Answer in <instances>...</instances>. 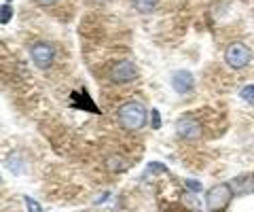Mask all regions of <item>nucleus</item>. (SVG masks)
<instances>
[{"mask_svg": "<svg viewBox=\"0 0 254 212\" xmlns=\"http://www.w3.org/2000/svg\"><path fill=\"white\" fill-rule=\"evenodd\" d=\"M146 117H148V111H146L144 104H140V102H125L117 113L119 125H121L123 130H131V132L144 128Z\"/></svg>", "mask_w": 254, "mask_h": 212, "instance_id": "obj_1", "label": "nucleus"}, {"mask_svg": "<svg viewBox=\"0 0 254 212\" xmlns=\"http://www.w3.org/2000/svg\"><path fill=\"white\" fill-rule=\"evenodd\" d=\"M231 198H233V189L227 183H220V185L212 187V189L208 191V195H205V204H208V208L212 212H220V210L227 208V204L231 202Z\"/></svg>", "mask_w": 254, "mask_h": 212, "instance_id": "obj_2", "label": "nucleus"}, {"mask_svg": "<svg viewBox=\"0 0 254 212\" xmlns=\"http://www.w3.org/2000/svg\"><path fill=\"white\" fill-rule=\"evenodd\" d=\"M108 78L113 83H131L138 78V68L133 64L131 60H119L110 66V72H108Z\"/></svg>", "mask_w": 254, "mask_h": 212, "instance_id": "obj_3", "label": "nucleus"}, {"mask_svg": "<svg viewBox=\"0 0 254 212\" xmlns=\"http://www.w3.org/2000/svg\"><path fill=\"white\" fill-rule=\"evenodd\" d=\"M30 60L34 62L38 68H49L55 60V49L49 45V43H32L30 45Z\"/></svg>", "mask_w": 254, "mask_h": 212, "instance_id": "obj_4", "label": "nucleus"}, {"mask_svg": "<svg viewBox=\"0 0 254 212\" xmlns=\"http://www.w3.org/2000/svg\"><path fill=\"white\" fill-rule=\"evenodd\" d=\"M225 60H227V64L231 66V68H244V66L250 64L252 51H250L246 45H242V43H233V45L227 49Z\"/></svg>", "mask_w": 254, "mask_h": 212, "instance_id": "obj_5", "label": "nucleus"}, {"mask_svg": "<svg viewBox=\"0 0 254 212\" xmlns=\"http://www.w3.org/2000/svg\"><path fill=\"white\" fill-rule=\"evenodd\" d=\"M176 132H178V136L185 138V140H197V138H201V125H199V121L190 119V117H182V119H178Z\"/></svg>", "mask_w": 254, "mask_h": 212, "instance_id": "obj_6", "label": "nucleus"}, {"mask_svg": "<svg viewBox=\"0 0 254 212\" xmlns=\"http://www.w3.org/2000/svg\"><path fill=\"white\" fill-rule=\"evenodd\" d=\"M172 85L180 96H187V93H190V89L195 87V78L189 70H178V72L172 76Z\"/></svg>", "mask_w": 254, "mask_h": 212, "instance_id": "obj_7", "label": "nucleus"}, {"mask_svg": "<svg viewBox=\"0 0 254 212\" xmlns=\"http://www.w3.org/2000/svg\"><path fill=\"white\" fill-rule=\"evenodd\" d=\"M106 168H108L110 172H123V170L129 168V161H127L123 155H117V153H115V155H108Z\"/></svg>", "mask_w": 254, "mask_h": 212, "instance_id": "obj_8", "label": "nucleus"}, {"mask_svg": "<svg viewBox=\"0 0 254 212\" xmlns=\"http://www.w3.org/2000/svg\"><path fill=\"white\" fill-rule=\"evenodd\" d=\"M131 4H133V9H136L138 13L148 15V13H153V11H155L157 0H131Z\"/></svg>", "mask_w": 254, "mask_h": 212, "instance_id": "obj_9", "label": "nucleus"}, {"mask_svg": "<svg viewBox=\"0 0 254 212\" xmlns=\"http://www.w3.org/2000/svg\"><path fill=\"white\" fill-rule=\"evenodd\" d=\"M13 19V6L11 4H2L0 6V23H9Z\"/></svg>", "mask_w": 254, "mask_h": 212, "instance_id": "obj_10", "label": "nucleus"}, {"mask_svg": "<svg viewBox=\"0 0 254 212\" xmlns=\"http://www.w3.org/2000/svg\"><path fill=\"white\" fill-rule=\"evenodd\" d=\"M23 202H26V206H28V212H43V206L38 202H34L30 198V195H26V198H23Z\"/></svg>", "mask_w": 254, "mask_h": 212, "instance_id": "obj_11", "label": "nucleus"}, {"mask_svg": "<svg viewBox=\"0 0 254 212\" xmlns=\"http://www.w3.org/2000/svg\"><path fill=\"white\" fill-rule=\"evenodd\" d=\"M242 98L246 102H250V104H254V85H246L242 89Z\"/></svg>", "mask_w": 254, "mask_h": 212, "instance_id": "obj_12", "label": "nucleus"}, {"mask_svg": "<svg viewBox=\"0 0 254 212\" xmlns=\"http://www.w3.org/2000/svg\"><path fill=\"white\" fill-rule=\"evenodd\" d=\"M150 125L157 130L161 128V115H159V111H150Z\"/></svg>", "mask_w": 254, "mask_h": 212, "instance_id": "obj_13", "label": "nucleus"}, {"mask_svg": "<svg viewBox=\"0 0 254 212\" xmlns=\"http://www.w3.org/2000/svg\"><path fill=\"white\" fill-rule=\"evenodd\" d=\"M187 187H189V189L190 191H201V183H197V180H187Z\"/></svg>", "mask_w": 254, "mask_h": 212, "instance_id": "obj_14", "label": "nucleus"}, {"mask_svg": "<svg viewBox=\"0 0 254 212\" xmlns=\"http://www.w3.org/2000/svg\"><path fill=\"white\" fill-rule=\"evenodd\" d=\"M36 2L41 4V6H53L55 2H58V0H36Z\"/></svg>", "mask_w": 254, "mask_h": 212, "instance_id": "obj_15", "label": "nucleus"}, {"mask_svg": "<svg viewBox=\"0 0 254 212\" xmlns=\"http://www.w3.org/2000/svg\"><path fill=\"white\" fill-rule=\"evenodd\" d=\"M252 189H254V178H252Z\"/></svg>", "mask_w": 254, "mask_h": 212, "instance_id": "obj_16", "label": "nucleus"}, {"mask_svg": "<svg viewBox=\"0 0 254 212\" xmlns=\"http://www.w3.org/2000/svg\"><path fill=\"white\" fill-rule=\"evenodd\" d=\"M6 2H11V0H6Z\"/></svg>", "mask_w": 254, "mask_h": 212, "instance_id": "obj_17", "label": "nucleus"}]
</instances>
